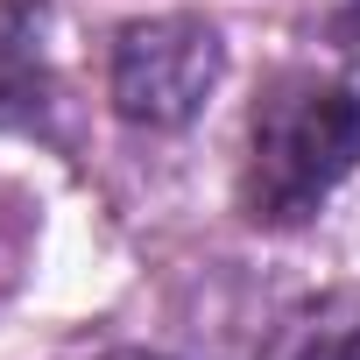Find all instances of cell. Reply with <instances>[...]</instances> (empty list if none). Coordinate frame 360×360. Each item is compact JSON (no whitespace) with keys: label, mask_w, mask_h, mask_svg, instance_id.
Segmentation results:
<instances>
[{"label":"cell","mask_w":360,"mask_h":360,"mask_svg":"<svg viewBox=\"0 0 360 360\" xmlns=\"http://www.w3.org/2000/svg\"><path fill=\"white\" fill-rule=\"evenodd\" d=\"M113 360H155V353H113Z\"/></svg>","instance_id":"obj_4"},{"label":"cell","mask_w":360,"mask_h":360,"mask_svg":"<svg viewBox=\"0 0 360 360\" xmlns=\"http://www.w3.org/2000/svg\"><path fill=\"white\" fill-rule=\"evenodd\" d=\"M360 162V99L339 78L290 71L262 92L248 120L240 205L255 226H304Z\"/></svg>","instance_id":"obj_1"},{"label":"cell","mask_w":360,"mask_h":360,"mask_svg":"<svg viewBox=\"0 0 360 360\" xmlns=\"http://www.w3.org/2000/svg\"><path fill=\"white\" fill-rule=\"evenodd\" d=\"M226 71V50H219V29L205 15H148V22H127L113 36V57H106V99L127 127H184L212 85Z\"/></svg>","instance_id":"obj_2"},{"label":"cell","mask_w":360,"mask_h":360,"mask_svg":"<svg viewBox=\"0 0 360 360\" xmlns=\"http://www.w3.org/2000/svg\"><path fill=\"white\" fill-rule=\"evenodd\" d=\"M304 360H360V325H353V332H332V339H318Z\"/></svg>","instance_id":"obj_3"}]
</instances>
